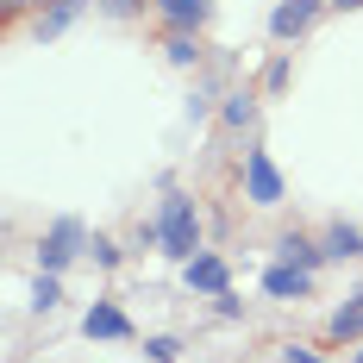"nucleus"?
<instances>
[{
  "label": "nucleus",
  "mask_w": 363,
  "mask_h": 363,
  "mask_svg": "<svg viewBox=\"0 0 363 363\" xmlns=\"http://www.w3.org/2000/svg\"><path fill=\"white\" fill-rule=\"evenodd\" d=\"M57 6H69V13H75V6H82V0H57Z\"/></svg>",
  "instance_id": "obj_19"
},
{
  "label": "nucleus",
  "mask_w": 363,
  "mask_h": 363,
  "mask_svg": "<svg viewBox=\"0 0 363 363\" xmlns=\"http://www.w3.org/2000/svg\"><path fill=\"white\" fill-rule=\"evenodd\" d=\"M307 289H313V269H294V263H276L263 276V294H276V301H301Z\"/></svg>",
  "instance_id": "obj_4"
},
{
  "label": "nucleus",
  "mask_w": 363,
  "mask_h": 363,
  "mask_svg": "<svg viewBox=\"0 0 363 363\" xmlns=\"http://www.w3.org/2000/svg\"><path fill=\"white\" fill-rule=\"evenodd\" d=\"M351 363H363V351H357V357H351Z\"/></svg>",
  "instance_id": "obj_22"
},
{
  "label": "nucleus",
  "mask_w": 363,
  "mask_h": 363,
  "mask_svg": "<svg viewBox=\"0 0 363 363\" xmlns=\"http://www.w3.org/2000/svg\"><path fill=\"white\" fill-rule=\"evenodd\" d=\"M88 251H94V263H101V269H119V245H113V238H94Z\"/></svg>",
  "instance_id": "obj_16"
},
{
  "label": "nucleus",
  "mask_w": 363,
  "mask_h": 363,
  "mask_svg": "<svg viewBox=\"0 0 363 363\" xmlns=\"http://www.w3.org/2000/svg\"><path fill=\"white\" fill-rule=\"evenodd\" d=\"M276 257H282V263H294V269H313V263H320L326 251H313L301 232H282V238H276Z\"/></svg>",
  "instance_id": "obj_9"
},
{
  "label": "nucleus",
  "mask_w": 363,
  "mask_h": 363,
  "mask_svg": "<svg viewBox=\"0 0 363 363\" xmlns=\"http://www.w3.org/2000/svg\"><path fill=\"white\" fill-rule=\"evenodd\" d=\"M82 332H88V338H132V320H125L113 301H94L88 320H82Z\"/></svg>",
  "instance_id": "obj_5"
},
{
  "label": "nucleus",
  "mask_w": 363,
  "mask_h": 363,
  "mask_svg": "<svg viewBox=\"0 0 363 363\" xmlns=\"http://www.w3.org/2000/svg\"><path fill=\"white\" fill-rule=\"evenodd\" d=\"M251 119H257V101H251V94H232V101H225V125H232V132H245Z\"/></svg>",
  "instance_id": "obj_12"
},
{
  "label": "nucleus",
  "mask_w": 363,
  "mask_h": 363,
  "mask_svg": "<svg viewBox=\"0 0 363 363\" xmlns=\"http://www.w3.org/2000/svg\"><path fill=\"white\" fill-rule=\"evenodd\" d=\"M75 245H82V225H75V219H57V225H50V238L38 245V263L57 276V269H63V263L75 257Z\"/></svg>",
  "instance_id": "obj_3"
},
{
  "label": "nucleus",
  "mask_w": 363,
  "mask_h": 363,
  "mask_svg": "<svg viewBox=\"0 0 363 363\" xmlns=\"http://www.w3.org/2000/svg\"><path fill=\"white\" fill-rule=\"evenodd\" d=\"M101 6H107L113 19H132V13H138V0H101Z\"/></svg>",
  "instance_id": "obj_17"
},
{
  "label": "nucleus",
  "mask_w": 363,
  "mask_h": 363,
  "mask_svg": "<svg viewBox=\"0 0 363 363\" xmlns=\"http://www.w3.org/2000/svg\"><path fill=\"white\" fill-rule=\"evenodd\" d=\"M6 6H26V0H6Z\"/></svg>",
  "instance_id": "obj_21"
},
{
  "label": "nucleus",
  "mask_w": 363,
  "mask_h": 363,
  "mask_svg": "<svg viewBox=\"0 0 363 363\" xmlns=\"http://www.w3.org/2000/svg\"><path fill=\"white\" fill-rule=\"evenodd\" d=\"M157 13H163L176 32H194V26H207L213 6H207V0H157Z\"/></svg>",
  "instance_id": "obj_8"
},
{
  "label": "nucleus",
  "mask_w": 363,
  "mask_h": 363,
  "mask_svg": "<svg viewBox=\"0 0 363 363\" xmlns=\"http://www.w3.org/2000/svg\"><path fill=\"white\" fill-rule=\"evenodd\" d=\"M57 301H63V289H57V276L44 269V276H38V289H32V307H38V313H50Z\"/></svg>",
  "instance_id": "obj_13"
},
{
  "label": "nucleus",
  "mask_w": 363,
  "mask_h": 363,
  "mask_svg": "<svg viewBox=\"0 0 363 363\" xmlns=\"http://www.w3.org/2000/svg\"><path fill=\"white\" fill-rule=\"evenodd\" d=\"M245 188H251L257 207H276V201H282V176H276L269 150H245Z\"/></svg>",
  "instance_id": "obj_2"
},
{
  "label": "nucleus",
  "mask_w": 363,
  "mask_h": 363,
  "mask_svg": "<svg viewBox=\"0 0 363 363\" xmlns=\"http://www.w3.org/2000/svg\"><path fill=\"white\" fill-rule=\"evenodd\" d=\"M326 257H363V232H357V225H345V219H338V225L326 232Z\"/></svg>",
  "instance_id": "obj_11"
},
{
  "label": "nucleus",
  "mask_w": 363,
  "mask_h": 363,
  "mask_svg": "<svg viewBox=\"0 0 363 363\" xmlns=\"http://www.w3.org/2000/svg\"><path fill=\"white\" fill-rule=\"evenodd\" d=\"M338 6H363V0H338Z\"/></svg>",
  "instance_id": "obj_20"
},
{
  "label": "nucleus",
  "mask_w": 363,
  "mask_h": 363,
  "mask_svg": "<svg viewBox=\"0 0 363 363\" xmlns=\"http://www.w3.org/2000/svg\"><path fill=\"white\" fill-rule=\"evenodd\" d=\"M182 282L201 289V294H225V263H219V257H188V263H182Z\"/></svg>",
  "instance_id": "obj_6"
},
{
  "label": "nucleus",
  "mask_w": 363,
  "mask_h": 363,
  "mask_svg": "<svg viewBox=\"0 0 363 363\" xmlns=\"http://www.w3.org/2000/svg\"><path fill=\"white\" fill-rule=\"evenodd\" d=\"M176 338H145V357H157V363H176Z\"/></svg>",
  "instance_id": "obj_15"
},
{
  "label": "nucleus",
  "mask_w": 363,
  "mask_h": 363,
  "mask_svg": "<svg viewBox=\"0 0 363 363\" xmlns=\"http://www.w3.org/2000/svg\"><path fill=\"white\" fill-rule=\"evenodd\" d=\"M307 26H313V0H282V6L269 13V32L276 38H301Z\"/></svg>",
  "instance_id": "obj_7"
},
{
  "label": "nucleus",
  "mask_w": 363,
  "mask_h": 363,
  "mask_svg": "<svg viewBox=\"0 0 363 363\" xmlns=\"http://www.w3.org/2000/svg\"><path fill=\"white\" fill-rule=\"evenodd\" d=\"M332 338H363V289L332 313Z\"/></svg>",
  "instance_id": "obj_10"
},
{
  "label": "nucleus",
  "mask_w": 363,
  "mask_h": 363,
  "mask_svg": "<svg viewBox=\"0 0 363 363\" xmlns=\"http://www.w3.org/2000/svg\"><path fill=\"white\" fill-rule=\"evenodd\" d=\"M157 232H163V257H176V263L201 257V219H194V201H188V194H169V201H163Z\"/></svg>",
  "instance_id": "obj_1"
},
{
  "label": "nucleus",
  "mask_w": 363,
  "mask_h": 363,
  "mask_svg": "<svg viewBox=\"0 0 363 363\" xmlns=\"http://www.w3.org/2000/svg\"><path fill=\"white\" fill-rule=\"evenodd\" d=\"M163 50H169V63H182V69H188V63L201 57V50H194V38H188V32H176L169 44H163Z\"/></svg>",
  "instance_id": "obj_14"
},
{
  "label": "nucleus",
  "mask_w": 363,
  "mask_h": 363,
  "mask_svg": "<svg viewBox=\"0 0 363 363\" xmlns=\"http://www.w3.org/2000/svg\"><path fill=\"white\" fill-rule=\"evenodd\" d=\"M282 357H289V363H320V357H313V351H301V345H289Z\"/></svg>",
  "instance_id": "obj_18"
}]
</instances>
